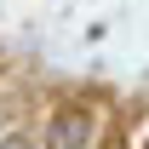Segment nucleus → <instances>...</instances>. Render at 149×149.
I'll use <instances>...</instances> for the list:
<instances>
[{
  "mask_svg": "<svg viewBox=\"0 0 149 149\" xmlns=\"http://www.w3.org/2000/svg\"><path fill=\"white\" fill-rule=\"evenodd\" d=\"M97 143V115L69 103V109H57L46 120V149H92Z\"/></svg>",
  "mask_w": 149,
  "mask_h": 149,
  "instance_id": "nucleus-1",
  "label": "nucleus"
},
{
  "mask_svg": "<svg viewBox=\"0 0 149 149\" xmlns=\"http://www.w3.org/2000/svg\"><path fill=\"white\" fill-rule=\"evenodd\" d=\"M0 149H29V143H17V138H12V143H0Z\"/></svg>",
  "mask_w": 149,
  "mask_h": 149,
  "instance_id": "nucleus-2",
  "label": "nucleus"
}]
</instances>
